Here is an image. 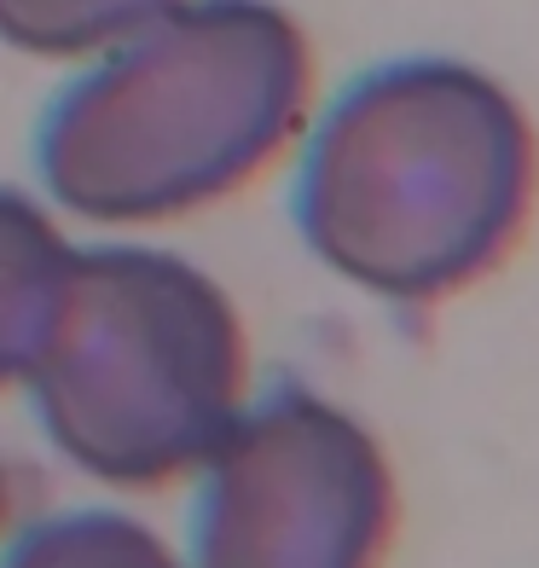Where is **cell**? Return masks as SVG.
I'll return each mask as SVG.
<instances>
[{
    "mask_svg": "<svg viewBox=\"0 0 539 568\" xmlns=\"http://www.w3.org/2000/svg\"><path fill=\"white\" fill-rule=\"evenodd\" d=\"M539 203V134L499 75L389 59L307 134L291 215L325 273L389 307L476 291L517 255Z\"/></svg>",
    "mask_w": 539,
    "mask_h": 568,
    "instance_id": "cell-1",
    "label": "cell"
},
{
    "mask_svg": "<svg viewBox=\"0 0 539 568\" xmlns=\"http://www.w3.org/2000/svg\"><path fill=\"white\" fill-rule=\"evenodd\" d=\"M307 105L314 47L278 0H180L53 99L35 163L70 215L157 226L267 174Z\"/></svg>",
    "mask_w": 539,
    "mask_h": 568,
    "instance_id": "cell-2",
    "label": "cell"
},
{
    "mask_svg": "<svg viewBox=\"0 0 539 568\" xmlns=\"http://www.w3.org/2000/svg\"><path fill=\"white\" fill-rule=\"evenodd\" d=\"M53 453L105 487H163L210 464L250 406L233 296L174 250L75 244L30 372Z\"/></svg>",
    "mask_w": 539,
    "mask_h": 568,
    "instance_id": "cell-3",
    "label": "cell"
},
{
    "mask_svg": "<svg viewBox=\"0 0 539 568\" xmlns=\"http://www.w3.org/2000/svg\"><path fill=\"white\" fill-rule=\"evenodd\" d=\"M395 523L383 442L330 395L278 383L203 464L186 568H383Z\"/></svg>",
    "mask_w": 539,
    "mask_h": 568,
    "instance_id": "cell-4",
    "label": "cell"
},
{
    "mask_svg": "<svg viewBox=\"0 0 539 568\" xmlns=\"http://www.w3.org/2000/svg\"><path fill=\"white\" fill-rule=\"evenodd\" d=\"M75 244L35 197L0 186V389L30 383Z\"/></svg>",
    "mask_w": 539,
    "mask_h": 568,
    "instance_id": "cell-5",
    "label": "cell"
},
{
    "mask_svg": "<svg viewBox=\"0 0 539 568\" xmlns=\"http://www.w3.org/2000/svg\"><path fill=\"white\" fill-rule=\"evenodd\" d=\"M0 568H186V562L140 516L82 505L30 523L0 551Z\"/></svg>",
    "mask_w": 539,
    "mask_h": 568,
    "instance_id": "cell-6",
    "label": "cell"
},
{
    "mask_svg": "<svg viewBox=\"0 0 539 568\" xmlns=\"http://www.w3.org/2000/svg\"><path fill=\"white\" fill-rule=\"evenodd\" d=\"M180 0H0V41L30 59L111 53Z\"/></svg>",
    "mask_w": 539,
    "mask_h": 568,
    "instance_id": "cell-7",
    "label": "cell"
},
{
    "mask_svg": "<svg viewBox=\"0 0 539 568\" xmlns=\"http://www.w3.org/2000/svg\"><path fill=\"white\" fill-rule=\"evenodd\" d=\"M7 499H12V487H7V464H0V523H7Z\"/></svg>",
    "mask_w": 539,
    "mask_h": 568,
    "instance_id": "cell-8",
    "label": "cell"
}]
</instances>
